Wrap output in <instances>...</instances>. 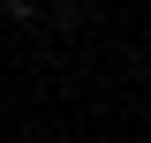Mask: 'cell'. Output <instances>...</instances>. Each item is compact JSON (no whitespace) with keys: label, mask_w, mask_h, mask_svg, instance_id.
<instances>
[{"label":"cell","mask_w":151,"mask_h":143,"mask_svg":"<svg viewBox=\"0 0 151 143\" xmlns=\"http://www.w3.org/2000/svg\"><path fill=\"white\" fill-rule=\"evenodd\" d=\"M0 8H8L15 23H30V15H38V0H0Z\"/></svg>","instance_id":"6da1fadb"}]
</instances>
